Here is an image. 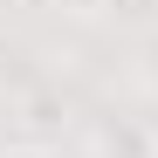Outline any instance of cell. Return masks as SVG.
<instances>
[{
    "label": "cell",
    "mask_w": 158,
    "mask_h": 158,
    "mask_svg": "<svg viewBox=\"0 0 158 158\" xmlns=\"http://www.w3.org/2000/svg\"><path fill=\"white\" fill-rule=\"evenodd\" d=\"M55 14H69V21H103V7L110 0H48Z\"/></svg>",
    "instance_id": "7a4b0ae2"
},
{
    "label": "cell",
    "mask_w": 158,
    "mask_h": 158,
    "mask_svg": "<svg viewBox=\"0 0 158 158\" xmlns=\"http://www.w3.org/2000/svg\"><path fill=\"white\" fill-rule=\"evenodd\" d=\"M0 158H55V151H48V144H28V138H21V144H0Z\"/></svg>",
    "instance_id": "3957f363"
},
{
    "label": "cell",
    "mask_w": 158,
    "mask_h": 158,
    "mask_svg": "<svg viewBox=\"0 0 158 158\" xmlns=\"http://www.w3.org/2000/svg\"><path fill=\"white\" fill-rule=\"evenodd\" d=\"M131 7H151V0H131Z\"/></svg>",
    "instance_id": "277c9868"
},
{
    "label": "cell",
    "mask_w": 158,
    "mask_h": 158,
    "mask_svg": "<svg viewBox=\"0 0 158 158\" xmlns=\"http://www.w3.org/2000/svg\"><path fill=\"white\" fill-rule=\"evenodd\" d=\"M151 62H158V48H151Z\"/></svg>",
    "instance_id": "5b68a950"
},
{
    "label": "cell",
    "mask_w": 158,
    "mask_h": 158,
    "mask_svg": "<svg viewBox=\"0 0 158 158\" xmlns=\"http://www.w3.org/2000/svg\"><path fill=\"white\" fill-rule=\"evenodd\" d=\"M14 117H21V131H28V144H48V138L69 131V103H62V89H28L14 103Z\"/></svg>",
    "instance_id": "6da1fadb"
}]
</instances>
